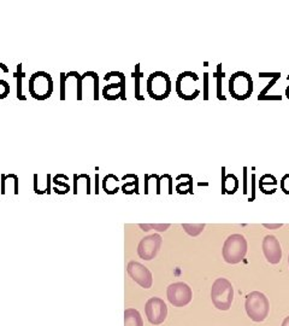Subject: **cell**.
<instances>
[{"label": "cell", "mask_w": 289, "mask_h": 326, "mask_svg": "<svg viewBox=\"0 0 289 326\" xmlns=\"http://www.w3.org/2000/svg\"><path fill=\"white\" fill-rule=\"evenodd\" d=\"M244 309L252 321L262 322L269 315L270 302L263 292L252 291L246 296Z\"/></svg>", "instance_id": "1"}, {"label": "cell", "mask_w": 289, "mask_h": 326, "mask_svg": "<svg viewBox=\"0 0 289 326\" xmlns=\"http://www.w3.org/2000/svg\"><path fill=\"white\" fill-rule=\"evenodd\" d=\"M247 254V241L240 233L230 235L226 239L222 249V256L229 265H236L244 259Z\"/></svg>", "instance_id": "2"}, {"label": "cell", "mask_w": 289, "mask_h": 326, "mask_svg": "<svg viewBox=\"0 0 289 326\" xmlns=\"http://www.w3.org/2000/svg\"><path fill=\"white\" fill-rule=\"evenodd\" d=\"M211 300L220 310H228L234 300V287L226 278H217L211 287Z\"/></svg>", "instance_id": "3"}, {"label": "cell", "mask_w": 289, "mask_h": 326, "mask_svg": "<svg viewBox=\"0 0 289 326\" xmlns=\"http://www.w3.org/2000/svg\"><path fill=\"white\" fill-rule=\"evenodd\" d=\"M28 91L36 100H46L53 93L52 76L46 72H36L29 78Z\"/></svg>", "instance_id": "4"}, {"label": "cell", "mask_w": 289, "mask_h": 326, "mask_svg": "<svg viewBox=\"0 0 289 326\" xmlns=\"http://www.w3.org/2000/svg\"><path fill=\"white\" fill-rule=\"evenodd\" d=\"M147 94L154 100L166 99L171 93V80L166 73L154 72L147 79Z\"/></svg>", "instance_id": "5"}, {"label": "cell", "mask_w": 289, "mask_h": 326, "mask_svg": "<svg viewBox=\"0 0 289 326\" xmlns=\"http://www.w3.org/2000/svg\"><path fill=\"white\" fill-rule=\"evenodd\" d=\"M229 92L236 100L248 99L253 92V80L246 72H236L229 80Z\"/></svg>", "instance_id": "6"}, {"label": "cell", "mask_w": 289, "mask_h": 326, "mask_svg": "<svg viewBox=\"0 0 289 326\" xmlns=\"http://www.w3.org/2000/svg\"><path fill=\"white\" fill-rule=\"evenodd\" d=\"M168 300L174 307H184L188 303H190L193 298V291L188 284L184 281H178L172 283L168 286L166 290Z\"/></svg>", "instance_id": "7"}, {"label": "cell", "mask_w": 289, "mask_h": 326, "mask_svg": "<svg viewBox=\"0 0 289 326\" xmlns=\"http://www.w3.org/2000/svg\"><path fill=\"white\" fill-rule=\"evenodd\" d=\"M199 81V76L193 72H184L178 75L176 80V93L184 100H193L200 94V90L193 91L190 88V85L193 82Z\"/></svg>", "instance_id": "8"}, {"label": "cell", "mask_w": 289, "mask_h": 326, "mask_svg": "<svg viewBox=\"0 0 289 326\" xmlns=\"http://www.w3.org/2000/svg\"><path fill=\"white\" fill-rule=\"evenodd\" d=\"M147 320L152 325L163 324L168 316V307L165 302L159 297H151L144 306Z\"/></svg>", "instance_id": "9"}, {"label": "cell", "mask_w": 289, "mask_h": 326, "mask_svg": "<svg viewBox=\"0 0 289 326\" xmlns=\"http://www.w3.org/2000/svg\"><path fill=\"white\" fill-rule=\"evenodd\" d=\"M162 245V237L154 233V235L147 236L141 239L138 247V254L142 260L151 261L157 256L159 249Z\"/></svg>", "instance_id": "10"}, {"label": "cell", "mask_w": 289, "mask_h": 326, "mask_svg": "<svg viewBox=\"0 0 289 326\" xmlns=\"http://www.w3.org/2000/svg\"><path fill=\"white\" fill-rule=\"evenodd\" d=\"M126 271H128V274L130 275V278L135 283H138V285L144 289H150L152 286L153 279H152V273L148 268L144 267V265H141L140 262H136V261H130L128 263V267H126Z\"/></svg>", "instance_id": "11"}, {"label": "cell", "mask_w": 289, "mask_h": 326, "mask_svg": "<svg viewBox=\"0 0 289 326\" xmlns=\"http://www.w3.org/2000/svg\"><path fill=\"white\" fill-rule=\"evenodd\" d=\"M262 248H263V254L268 262L271 263V265H277V263H280V261L282 259V248L278 239H277L275 236H265Z\"/></svg>", "instance_id": "12"}, {"label": "cell", "mask_w": 289, "mask_h": 326, "mask_svg": "<svg viewBox=\"0 0 289 326\" xmlns=\"http://www.w3.org/2000/svg\"><path fill=\"white\" fill-rule=\"evenodd\" d=\"M102 94L104 96L106 100H117L122 99L126 100V78L120 80L117 84H110L106 85L102 88Z\"/></svg>", "instance_id": "13"}, {"label": "cell", "mask_w": 289, "mask_h": 326, "mask_svg": "<svg viewBox=\"0 0 289 326\" xmlns=\"http://www.w3.org/2000/svg\"><path fill=\"white\" fill-rule=\"evenodd\" d=\"M228 185L230 188L226 191V194L234 195L238 191L240 184H238V179L235 174H226V167H222V191Z\"/></svg>", "instance_id": "14"}, {"label": "cell", "mask_w": 289, "mask_h": 326, "mask_svg": "<svg viewBox=\"0 0 289 326\" xmlns=\"http://www.w3.org/2000/svg\"><path fill=\"white\" fill-rule=\"evenodd\" d=\"M120 183V179L114 174H108L105 176L104 180L102 182V190L105 191V194L108 195H114L120 191V186H117V184Z\"/></svg>", "instance_id": "15"}, {"label": "cell", "mask_w": 289, "mask_h": 326, "mask_svg": "<svg viewBox=\"0 0 289 326\" xmlns=\"http://www.w3.org/2000/svg\"><path fill=\"white\" fill-rule=\"evenodd\" d=\"M124 326H144L141 314L135 308H128L124 312Z\"/></svg>", "instance_id": "16"}, {"label": "cell", "mask_w": 289, "mask_h": 326, "mask_svg": "<svg viewBox=\"0 0 289 326\" xmlns=\"http://www.w3.org/2000/svg\"><path fill=\"white\" fill-rule=\"evenodd\" d=\"M14 76L17 80V99L18 100H26V97L23 94L22 87H23V79L26 78V74L22 72V63L17 64L16 72L14 73Z\"/></svg>", "instance_id": "17"}, {"label": "cell", "mask_w": 289, "mask_h": 326, "mask_svg": "<svg viewBox=\"0 0 289 326\" xmlns=\"http://www.w3.org/2000/svg\"><path fill=\"white\" fill-rule=\"evenodd\" d=\"M140 65L141 64L135 65V72H132V79H135V98H136L138 100H144V97L141 96L140 92V80L142 79L144 73L140 72Z\"/></svg>", "instance_id": "18"}, {"label": "cell", "mask_w": 289, "mask_h": 326, "mask_svg": "<svg viewBox=\"0 0 289 326\" xmlns=\"http://www.w3.org/2000/svg\"><path fill=\"white\" fill-rule=\"evenodd\" d=\"M182 227H184V232L187 235H190L192 237H196L199 236L200 233L204 231L205 228V224H182Z\"/></svg>", "instance_id": "19"}, {"label": "cell", "mask_w": 289, "mask_h": 326, "mask_svg": "<svg viewBox=\"0 0 289 326\" xmlns=\"http://www.w3.org/2000/svg\"><path fill=\"white\" fill-rule=\"evenodd\" d=\"M132 179H134V182L126 183L124 185L122 186L123 194H126V195H132V194L138 195L140 194V191H138V177L135 176V174H132Z\"/></svg>", "instance_id": "20"}, {"label": "cell", "mask_w": 289, "mask_h": 326, "mask_svg": "<svg viewBox=\"0 0 289 326\" xmlns=\"http://www.w3.org/2000/svg\"><path fill=\"white\" fill-rule=\"evenodd\" d=\"M214 75L217 76V98L218 100H226V97L223 96L222 93V78L224 76V74L222 72V64L217 65V72Z\"/></svg>", "instance_id": "21"}, {"label": "cell", "mask_w": 289, "mask_h": 326, "mask_svg": "<svg viewBox=\"0 0 289 326\" xmlns=\"http://www.w3.org/2000/svg\"><path fill=\"white\" fill-rule=\"evenodd\" d=\"M86 75L90 79L93 80V86H94V94H93V100H99V76L96 72H86Z\"/></svg>", "instance_id": "22"}, {"label": "cell", "mask_w": 289, "mask_h": 326, "mask_svg": "<svg viewBox=\"0 0 289 326\" xmlns=\"http://www.w3.org/2000/svg\"><path fill=\"white\" fill-rule=\"evenodd\" d=\"M138 226H140V228H142L144 231H150V230H156V231H159V232H163V231H166L168 228L170 227V224H160V225H142V224H140L138 225Z\"/></svg>", "instance_id": "23"}, {"label": "cell", "mask_w": 289, "mask_h": 326, "mask_svg": "<svg viewBox=\"0 0 289 326\" xmlns=\"http://www.w3.org/2000/svg\"><path fill=\"white\" fill-rule=\"evenodd\" d=\"M64 177H66V174H57V176H54V177L52 178V183H54L57 186H62V188H64V190H66V191L69 192L70 191L69 184L62 182V180H60L62 178H64Z\"/></svg>", "instance_id": "24"}, {"label": "cell", "mask_w": 289, "mask_h": 326, "mask_svg": "<svg viewBox=\"0 0 289 326\" xmlns=\"http://www.w3.org/2000/svg\"><path fill=\"white\" fill-rule=\"evenodd\" d=\"M66 74L60 73V100H66Z\"/></svg>", "instance_id": "25"}, {"label": "cell", "mask_w": 289, "mask_h": 326, "mask_svg": "<svg viewBox=\"0 0 289 326\" xmlns=\"http://www.w3.org/2000/svg\"><path fill=\"white\" fill-rule=\"evenodd\" d=\"M281 190L283 192H284L286 195H289V174H286V176H283V178L281 179Z\"/></svg>", "instance_id": "26"}, {"label": "cell", "mask_w": 289, "mask_h": 326, "mask_svg": "<svg viewBox=\"0 0 289 326\" xmlns=\"http://www.w3.org/2000/svg\"><path fill=\"white\" fill-rule=\"evenodd\" d=\"M280 78H281V75H280V76H276V78H272V79H271V81L269 82V84H268L266 87H265V88H264V90L260 92V94H259V96H258V97H264V96H266V94H268V92H269L270 88H271V87H272V86L276 84V82H277V80H278Z\"/></svg>", "instance_id": "27"}, {"label": "cell", "mask_w": 289, "mask_h": 326, "mask_svg": "<svg viewBox=\"0 0 289 326\" xmlns=\"http://www.w3.org/2000/svg\"><path fill=\"white\" fill-rule=\"evenodd\" d=\"M204 100H208V73H204Z\"/></svg>", "instance_id": "28"}, {"label": "cell", "mask_w": 289, "mask_h": 326, "mask_svg": "<svg viewBox=\"0 0 289 326\" xmlns=\"http://www.w3.org/2000/svg\"><path fill=\"white\" fill-rule=\"evenodd\" d=\"M258 100H282V96H280V94H272V96L266 94L264 97H258Z\"/></svg>", "instance_id": "29"}, {"label": "cell", "mask_w": 289, "mask_h": 326, "mask_svg": "<svg viewBox=\"0 0 289 326\" xmlns=\"http://www.w3.org/2000/svg\"><path fill=\"white\" fill-rule=\"evenodd\" d=\"M51 183H52V176L51 174H47L46 176V194L50 195L52 192V189H51Z\"/></svg>", "instance_id": "30"}, {"label": "cell", "mask_w": 289, "mask_h": 326, "mask_svg": "<svg viewBox=\"0 0 289 326\" xmlns=\"http://www.w3.org/2000/svg\"><path fill=\"white\" fill-rule=\"evenodd\" d=\"M250 184H252V196H250V202H252L253 200H254V197H256V174H252V182H250Z\"/></svg>", "instance_id": "31"}, {"label": "cell", "mask_w": 289, "mask_h": 326, "mask_svg": "<svg viewBox=\"0 0 289 326\" xmlns=\"http://www.w3.org/2000/svg\"><path fill=\"white\" fill-rule=\"evenodd\" d=\"M281 75V73H259V78H276Z\"/></svg>", "instance_id": "32"}, {"label": "cell", "mask_w": 289, "mask_h": 326, "mask_svg": "<svg viewBox=\"0 0 289 326\" xmlns=\"http://www.w3.org/2000/svg\"><path fill=\"white\" fill-rule=\"evenodd\" d=\"M277 185V180H271V182H265V180L263 179V178H260V180H259V189H262L263 188L264 185Z\"/></svg>", "instance_id": "33"}, {"label": "cell", "mask_w": 289, "mask_h": 326, "mask_svg": "<svg viewBox=\"0 0 289 326\" xmlns=\"http://www.w3.org/2000/svg\"><path fill=\"white\" fill-rule=\"evenodd\" d=\"M244 194L246 195L247 194V171H248V168L247 167H244Z\"/></svg>", "instance_id": "34"}, {"label": "cell", "mask_w": 289, "mask_h": 326, "mask_svg": "<svg viewBox=\"0 0 289 326\" xmlns=\"http://www.w3.org/2000/svg\"><path fill=\"white\" fill-rule=\"evenodd\" d=\"M150 180H151V176H150V174H144V194L146 195L150 192V190H148Z\"/></svg>", "instance_id": "35"}, {"label": "cell", "mask_w": 289, "mask_h": 326, "mask_svg": "<svg viewBox=\"0 0 289 326\" xmlns=\"http://www.w3.org/2000/svg\"><path fill=\"white\" fill-rule=\"evenodd\" d=\"M263 226L265 228H270V230H277V228L282 227L283 224H264Z\"/></svg>", "instance_id": "36"}, {"label": "cell", "mask_w": 289, "mask_h": 326, "mask_svg": "<svg viewBox=\"0 0 289 326\" xmlns=\"http://www.w3.org/2000/svg\"><path fill=\"white\" fill-rule=\"evenodd\" d=\"M10 70H8V68L5 65L4 63H0V74L4 73V74H8Z\"/></svg>", "instance_id": "37"}, {"label": "cell", "mask_w": 289, "mask_h": 326, "mask_svg": "<svg viewBox=\"0 0 289 326\" xmlns=\"http://www.w3.org/2000/svg\"><path fill=\"white\" fill-rule=\"evenodd\" d=\"M96 194H99V174H96Z\"/></svg>", "instance_id": "38"}, {"label": "cell", "mask_w": 289, "mask_h": 326, "mask_svg": "<svg viewBox=\"0 0 289 326\" xmlns=\"http://www.w3.org/2000/svg\"><path fill=\"white\" fill-rule=\"evenodd\" d=\"M281 326H289V316L287 318H284V320L282 321V325Z\"/></svg>", "instance_id": "39"}, {"label": "cell", "mask_w": 289, "mask_h": 326, "mask_svg": "<svg viewBox=\"0 0 289 326\" xmlns=\"http://www.w3.org/2000/svg\"><path fill=\"white\" fill-rule=\"evenodd\" d=\"M286 96H287V98L289 99V86L287 88H286Z\"/></svg>", "instance_id": "40"}, {"label": "cell", "mask_w": 289, "mask_h": 326, "mask_svg": "<svg viewBox=\"0 0 289 326\" xmlns=\"http://www.w3.org/2000/svg\"><path fill=\"white\" fill-rule=\"evenodd\" d=\"M288 265H289V255H288Z\"/></svg>", "instance_id": "41"}]
</instances>
